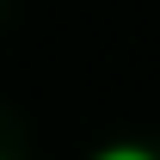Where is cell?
I'll use <instances>...</instances> for the list:
<instances>
[{"label": "cell", "mask_w": 160, "mask_h": 160, "mask_svg": "<svg viewBox=\"0 0 160 160\" xmlns=\"http://www.w3.org/2000/svg\"><path fill=\"white\" fill-rule=\"evenodd\" d=\"M0 160H12V154H0Z\"/></svg>", "instance_id": "cell-2"}, {"label": "cell", "mask_w": 160, "mask_h": 160, "mask_svg": "<svg viewBox=\"0 0 160 160\" xmlns=\"http://www.w3.org/2000/svg\"><path fill=\"white\" fill-rule=\"evenodd\" d=\"M86 160H160L154 142H136V136H123V142H105V148H92Z\"/></svg>", "instance_id": "cell-1"}]
</instances>
